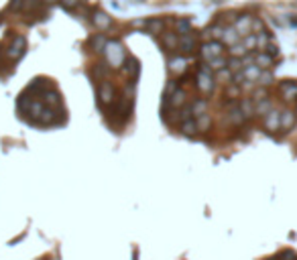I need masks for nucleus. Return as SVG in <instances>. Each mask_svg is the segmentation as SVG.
Wrapping results in <instances>:
<instances>
[{"label":"nucleus","mask_w":297,"mask_h":260,"mask_svg":"<svg viewBox=\"0 0 297 260\" xmlns=\"http://www.w3.org/2000/svg\"><path fill=\"white\" fill-rule=\"evenodd\" d=\"M254 112H256V114H264V116H266V114L271 112V102H269V100H266V98H264V100H260V102L256 104Z\"/></svg>","instance_id":"nucleus-18"},{"label":"nucleus","mask_w":297,"mask_h":260,"mask_svg":"<svg viewBox=\"0 0 297 260\" xmlns=\"http://www.w3.org/2000/svg\"><path fill=\"white\" fill-rule=\"evenodd\" d=\"M78 4H80V0H62V6H64L66 10H74Z\"/></svg>","instance_id":"nucleus-26"},{"label":"nucleus","mask_w":297,"mask_h":260,"mask_svg":"<svg viewBox=\"0 0 297 260\" xmlns=\"http://www.w3.org/2000/svg\"><path fill=\"white\" fill-rule=\"evenodd\" d=\"M98 100H100L102 106H108V104L114 102V86L110 82L104 80V82L98 84Z\"/></svg>","instance_id":"nucleus-4"},{"label":"nucleus","mask_w":297,"mask_h":260,"mask_svg":"<svg viewBox=\"0 0 297 260\" xmlns=\"http://www.w3.org/2000/svg\"><path fill=\"white\" fill-rule=\"evenodd\" d=\"M182 130L186 134H196L198 132V122L192 118V120H186V122H182Z\"/></svg>","instance_id":"nucleus-17"},{"label":"nucleus","mask_w":297,"mask_h":260,"mask_svg":"<svg viewBox=\"0 0 297 260\" xmlns=\"http://www.w3.org/2000/svg\"><path fill=\"white\" fill-rule=\"evenodd\" d=\"M206 100H198L196 104H194V114L196 116H202V114H206Z\"/></svg>","instance_id":"nucleus-24"},{"label":"nucleus","mask_w":297,"mask_h":260,"mask_svg":"<svg viewBox=\"0 0 297 260\" xmlns=\"http://www.w3.org/2000/svg\"><path fill=\"white\" fill-rule=\"evenodd\" d=\"M161 43L167 49H177V45H180V41H177V32H163V35H161Z\"/></svg>","instance_id":"nucleus-14"},{"label":"nucleus","mask_w":297,"mask_h":260,"mask_svg":"<svg viewBox=\"0 0 297 260\" xmlns=\"http://www.w3.org/2000/svg\"><path fill=\"white\" fill-rule=\"evenodd\" d=\"M165 102V100H163ZM169 102H173V106H182L184 102H186V92L182 90V88H177V92H175V96H173V100H169ZM167 102V104H169Z\"/></svg>","instance_id":"nucleus-19"},{"label":"nucleus","mask_w":297,"mask_h":260,"mask_svg":"<svg viewBox=\"0 0 297 260\" xmlns=\"http://www.w3.org/2000/svg\"><path fill=\"white\" fill-rule=\"evenodd\" d=\"M106 61H108V68H120V65L126 61L124 59V47L118 43V41H108L106 49H104Z\"/></svg>","instance_id":"nucleus-1"},{"label":"nucleus","mask_w":297,"mask_h":260,"mask_svg":"<svg viewBox=\"0 0 297 260\" xmlns=\"http://www.w3.org/2000/svg\"><path fill=\"white\" fill-rule=\"evenodd\" d=\"M273 82V76L271 74H260V78H258V84L260 86H269Z\"/></svg>","instance_id":"nucleus-27"},{"label":"nucleus","mask_w":297,"mask_h":260,"mask_svg":"<svg viewBox=\"0 0 297 260\" xmlns=\"http://www.w3.org/2000/svg\"><path fill=\"white\" fill-rule=\"evenodd\" d=\"M242 74H244V80H258L260 78V74H262V70H258L256 65H248V68H244L242 70Z\"/></svg>","instance_id":"nucleus-16"},{"label":"nucleus","mask_w":297,"mask_h":260,"mask_svg":"<svg viewBox=\"0 0 297 260\" xmlns=\"http://www.w3.org/2000/svg\"><path fill=\"white\" fill-rule=\"evenodd\" d=\"M281 260H297V254H295L293 250H285V252L281 254Z\"/></svg>","instance_id":"nucleus-31"},{"label":"nucleus","mask_w":297,"mask_h":260,"mask_svg":"<svg viewBox=\"0 0 297 260\" xmlns=\"http://www.w3.org/2000/svg\"><path fill=\"white\" fill-rule=\"evenodd\" d=\"M124 72L130 74V78L134 80V78L138 76V72H140L138 61H136V59H126V61H124Z\"/></svg>","instance_id":"nucleus-15"},{"label":"nucleus","mask_w":297,"mask_h":260,"mask_svg":"<svg viewBox=\"0 0 297 260\" xmlns=\"http://www.w3.org/2000/svg\"><path fill=\"white\" fill-rule=\"evenodd\" d=\"M266 53H269L271 57H275V55H279V47L275 43H269V45H266Z\"/></svg>","instance_id":"nucleus-30"},{"label":"nucleus","mask_w":297,"mask_h":260,"mask_svg":"<svg viewBox=\"0 0 297 260\" xmlns=\"http://www.w3.org/2000/svg\"><path fill=\"white\" fill-rule=\"evenodd\" d=\"M279 90H281V96L285 98L287 102H291V100H295V98H297V84L295 82H283Z\"/></svg>","instance_id":"nucleus-9"},{"label":"nucleus","mask_w":297,"mask_h":260,"mask_svg":"<svg viewBox=\"0 0 297 260\" xmlns=\"http://www.w3.org/2000/svg\"><path fill=\"white\" fill-rule=\"evenodd\" d=\"M238 37H240V35L236 32V28H226V30H224V41L230 43V45H234L236 41H238Z\"/></svg>","instance_id":"nucleus-20"},{"label":"nucleus","mask_w":297,"mask_h":260,"mask_svg":"<svg viewBox=\"0 0 297 260\" xmlns=\"http://www.w3.org/2000/svg\"><path fill=\"white\" fill-rule=\"evenodd\" d=\"M232 55H244L246 53V49H244V45H232Z\"/></svg>","instance_id":"nucleus-29"},{"label":"nucleus","mask_w":297,"mask_h":260,"mask_svg":"<svg viewBox=\"0 0 297 260\" xmlns=\"http://www.w3.org/2000/svg\"><path fill=\"white\" fill-rule=\"evenodd\" d=\"M269 260H279V258H269Z\"/></svg>","instance_id":"nucleus-34"},{"label":"nucleus","mask_w":297,"mask_h":260,"mask_svg":"<svg viewBox=\"0 0 297 260\" xmlns=\"http://www.w3.org/2000/svg\"><path fill=\"white\" fill-rule=\"evenodd\" d=\"M252 98H254V102H260V100H264V98H266V92L264 90H256Z\"/></svg>","instance_id":"nucleus-32"},{"label":"nucleus","mask_w":297,"mask_h":260,"mask_svg":"<svg viewBox=\"0 0 297 260\" xmlns=\"http://www.w3.org/2000/svg\"><path fill=\"white\" fill-rule=\"evenodd\" d=\"M169 68H171V72L182 74V72L186 70V63H184V59H171V61H169Z\"/></svg>","instance_id":"nucleus-21"},{"label":"nucleus","mask_w":297,"mask_h":260,"mask_svg":"<svg viewBox=\"0 0 297 260\" xmlns=\"http://www.w3.org/2000/svg\"><path fill=\"white\" fill-rule=\"evenodd\" d=\"M180 49H182L184 53H192V51L196 49V37H194V35H184V37L180 39Z\"/></svg>","instance_id":"nucleus-13"},{"label":"nucleus","mask_w":297,"mask_h":260,"mask_svg":"<svg viewBox=\"0 0 297 260\" xmlns=\"http://www.w3.org/2000/svg\"><path fill=\"white\" fill-rule=\"evenodd\" d=\"M240 110H242V114H244V118H248V116H252V112H254V108H252V104H250V100H242V102H240Z\"/></svg>","instance_id":"nucleus-22"},{"label":"nucleus","mask_w":297,"mask_h":260,"mask_svg":"<svg viewBox=\"0 0 297 260\" xmlns=\"http://www.w3.org/2000/svg\"><path fill=\"white\" fill-rule=\"evenodd\" d=\"M206 128H210V116L202 114L198 116V130H206Z\"/></svg>","instance_id":"nucleus-23"},{"label":"nucleus","mask_w":297,"mask_h":260,"mask_svg":"<svg viewBox=\"0 0 297 260\" xmlns=\"http://www.w3.org/2000/svg\"><path fill=\"white\" fill-rule=\"evenodd\" d=\"M94 24H96L98 30H108L112 26V16H108L106 12L98 10V12H94Z\"/></svg>","instance_id":"nucleus-8"},{"label":"nucleus","mask_w":297,"mask_h":260,"mask_svg":"<svg viewBox=\"0 0 297 260\" xmlns=\"http://www.w3.org/2000/svg\"><path fill=\"white\" fill-rule=\"evenodd\" d=\"M295 120H297L295 112H291V110L281 112V130H283V132H289V130L295 126Z\"/></svg>","instance_id":"nucleus-10"},{"label":"nucleus","mask_w":297,"mask_h":260,"mask_svg":"<svg viewBox=\"0 0 297 260\" xmlns=\"http://www.w3.org/2000/svg\"><path fill=\"white\" fill-rule=\"evenodd\" d=\"M273 59L275 57H271L266 51H260V53H256V57H254V65L258 70H269L271 65H273Z\"/></svg>","instance_id":"nucleus-11"},{"label":"nucleus","mask_w":297,"mask_h":260,"mask_svg":"<svg viewBox=\"0 0 297 260\" xmlns=\"http://www.w3.org/2000/svg\"><path fill=\"white\" fill-rule=\"evenodd\" d=\"M198 88L200 92L204 94H210L214 90V78H212V70L210 68H200V74H198Z\"/></svg>","instance_id":"nucleus-2"},{"label":"nucleus","mask_w":297,"mask_h":260,"mask_svg":"<svg viewBox=\"0 0 297 260\" xmlns=\"http://www.w3.org/2000/svg\"><path fill=\"white\" fill-rule=\"evenodd\" d=\"M146 26L151 28L153 32H161V28H163V20H148Z\"/></svg>","instance_id":"nucleus-25"},{"label":"nucleus","mask_w":297,"mask_h":260,"mask_svg":"<svg viewBox=\"0 0 297 260\" xmlns=\"http://www.w3.org/2000/svg\"><path fill=\"white\" fill-rule=\"evenodd\" d=\"M291 24H293V26H297V16H293V18H291Z\"/></svg>","instance_id":"nucleus-33"},{"label":"nucleus","mask_w":297,"mask_h":260,"mask_svg":"<svg viewBox=\"0 0 297 260\" xmlns=\"http://www.w3.org/2000/svg\"><path fill=\"white\" fill-rule=\"evenodd\" d=\"M224 65H226V59H224V57H218V59L212 61V68H214V70H222Z\"/></svg>","instance_id":"nucleus-28"},{"label":"nucleus","mask_w":297,"mask_h":260,"mask_svg":"<svg viewBox=\"0 0 297 260\" xmlns=\"http://www.w3.org/2000/svg\"><path fill=\"white\" fill-rule=\"evenodd\" d=\"M252 18H254V16H248V14H244V16H240V18H236V20H234V28H236V32H238V35H242V37L252 35Z\"/></svg>","instance_id":"nucleus-6"},{"label":"nucleus","mask_w":297,"mask_h":260,"mask_svg":"<svg viewBox=\"0 0 297 260\" xmlns=\"http://www.w3.org/2000/svg\"><path fill=\"white\" fill-rule=\"evenodd\" d=\"M24 49H26V41H24V37H20V35H14V41L8 45V49H6V55L10 57V59H20L22 55H24Z\"/></svg>","instance_id":"nucleus-5"},{"label":"nucleus","mask_w":297,"mask_h":260,"mask_svg":"<svg viewBox=\"0 0 297 260\" xmlns=\"http://www.w3.org/2000/svg\"><path fill=\"white\" fill-rule=\"evenodd\" d=\"M295 114H297V110H295Z\"/></svg>","instance_id":"nucleus-35"},{"label":"nucleus","mask_w":297,"mask_h":260,"mask_svg":"<svg viewBox=\"0 0 297 260\" xmlns=\"http://www.w3.org/2000/svg\"><path fill=\"white\" fill-rule=\"evenodd\" d=\"M222 51H224V45L220 43V41H210V43H206V45H202V57L206 59V61H214V59H218V57H222Z\"/></svg>","instance_id":"nucleus-3"},{"label":"nucleus","mask_w":297,"mask_h":260,"mask_svg":"<svg viewBox=\"0 0 297 260\" xmlns=\"http://www.w3.org/2000/svg\"><path fill=\"white\" fill-rule=\"evenodd\" d=\"M264 128L269 130V132H277V130H281V112L271 110L269 114H266L264 116Z\"/></svg>","instance_id":"nucleus-7"},{"label":"nucleus","mask_w":297,"mask_h":260,"mask_svg":"<svg viewBox=\"0 0 297 260\" xmlns=\"http://www.w3.org/2000/svg\"><path fill=\"white\" fill-rule=\"evenodd\" d=\"M45 96V104H47V108H55V110H59L62 108V98H59V94L55 92V90H51V92H45L43 94Z\"/></svg>","instance_id":"nucleus-12"}]
</instances>
